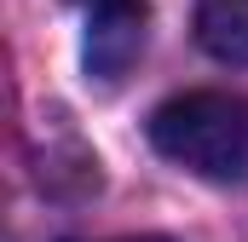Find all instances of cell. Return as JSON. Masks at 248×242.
Wrapping results in <instances>:
<instances>
[{
    "mask_svg": "<svg viewBox=\"0 0 248 242\" xmlns=\"http://www.w3.org/2000/svg\"><path fill=\"white\" fill-rule=\"evenodd\" d=\"M196 41L219 63H248V0H196Z\"/></svg>",
    "mask_w": 248,
    "mask_h": 242,
    "instance_id": "3",
    "label": "cell"
},
{
    "mask_svg": "<svg viewBox=\"0 0 248 242\" xmlns=\"http://www.w3.org/2000/svg\"><path fill=\"white\" fill-rule=\"evenodd\" d=\"M150 144L196 179L248 173V104L231 92H185L150 116Z\"/></svg>",
    "mask_w": 248,
    "mask_h": 242,
    "instance_id": "1",
    "label": "cell"
},
{
    "mask_svg": "<svg viewBox=\"0 0 248 242\" xmlns=\"http://www.w3.org/2000/svg\"><path fill=\"white\" fill-rule=\"evenodd\" d=\"M144 0H98L93 23H87V75L98 81H122L133 58L144 52Z\"/></svg>",
    "mask_w": 248,
    "mask_h": 242,
    "instance_id": "2",
    "label": "cell"
},
{
    "mask_svg": "<svg viewBox=\"0 0 248 242\" xmlns=\"http://www.w3.org/2000/svg\"><path fill=\"white\" fill-rule=\"evenodd\" d=\"M122 242H168V237H122Z\"/></svg>",
    "mask_w": 248,
    "mask_h": 242,
    "instance_id": "4",
    "label": "cell"
}]
</instances>
